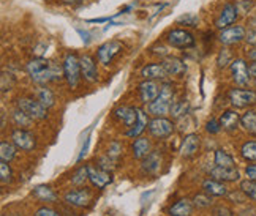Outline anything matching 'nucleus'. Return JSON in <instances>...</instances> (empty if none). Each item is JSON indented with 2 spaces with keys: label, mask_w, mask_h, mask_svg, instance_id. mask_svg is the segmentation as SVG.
<instances>
[{
  "label": "nucleus",
  "mask_w": 256,
  "mask_h": 216,
  "mask_svg": "<svg viewBox=\"0 0 256 216\" xmlns=\"http://www.w3.org/2000/svg\"><path fill=\"white\" fill-rule=\"evenodd\" d=\"M26 71L30 81L36 85H46L49 82H60L65 79L64 65L46 60L43 57H35L26 65Z\"/></svg>",
  "instance_id": "nucleus-1"
},
{
  "label": "nucleus",
  "mask_w": 256,
  "mask_h": 216,
  "mask_svg": "<svg viewBox=\"0 0 256 216\" xmlns=\"http://www.w3.org/2000/svg\"><path fill=\"white\" fill-rule=\"evenodd\" d=\"M172 103H174V87L171 82L163 81L158 98L147 104V111H149L152 117H166L168 114H171Z\"/></svg>",
  "instance_id": "nucleus-2"
},
{
  "label": "nucleus",
  "mask_w": 256,
  "mask_h": 216,
  "mask_svg": "<svg viewBox=\"0 0 256 216\" xmlns=\"http://www.w3.org/2000/svg\"><path fill=\"white\" fill-rule=\"evenodd\" d=\"M64 73H65V81L70 87V90H76L81 81V62L76 52H66L64 57Z\"/></svg>",
  "instance_id": "nucleus-3"
},
{
  "label": "nucleus",
  "mask_w": 256,
  "mask_h": 216,
  "mask_svg": "<svg viewBox=\"0 0 256 216\" xmlns=\"http://www.w3.org/2000/svg\"><path fill=\"white\" fill-rule=\"evenodd\" d=\"M164 41L176 49H188V47H193L196 43L193 33L185 30V28H171V30L164 35Z\"/></svg>",
  "instance_id": "nucleus-4"
},
{
  "label": "nucleus",
  "mask_w": 256,
  "mask_h": 216,
  "mask_svg": "<svg viewBox=\"0 0 256 216\" xmlns=\"http://www.w3.org/2000/svg\"><path fill=\"white\" fill-rule=\"evenodd\" d=\"M124 52V44L117 40H111V41H106L103 44L98 46L96 49V60L100 62L102 65L108 66L114 62L116 57H119Z\"/></svg>",
  "instance_id": "nucleus-5"
},
{
  "label": "nucleus",
  "mask_w": 256,
  "mask_h": 216,
  "mask_svg": "<svg viewBox=\"0 0 256 216\" xmlns=\"http://www.w3.org/2000/svg\"><path fill=\"white\" fill-rule=\"evenodd\" d=\"M18 107L21 111H24L28 117H32L34 120L48 119V109L38 100H34V98H28V96L19 98Z\"/></svg>",
  "instance_id": "nucleus-6"
},
{
  "label": "nucleus",
  "mask_w": 256,
  "mask_h": 216,
  "mask_svg": "<svg viewBox=\"0 0 256 216\" xmlns=\"http://www.w3.org/2000/svg\"><path fill=\"white\" fill-rule=\"evenodd\" d=\"M228 98L230 103L238 109H244V107L256 104V92L250 90V88H231Z\"/></svg>",
  "instance_id": "nucleus-7"
},
{
  "label": "nucleus",
  "mask_w": 256,
  "mask_h": 216,
  "mask_svg": "<svg viewBox=\"0 0 256 216\" xmlns=\"http://www.w3.org/2000/svg\"><path fill=\"white\" fill-rule=\"evenodd\" d=\"M238 17H239V8L236 3H224L223 8L220 9V13L218 16H216L215 19V28H218V30H223V28L226 27H231L236 24V21H238Z\"/></svg>",
  "instance_id": "nucleus-8"
},
{
  "label": "nucleus",
  "mask_w": 256,
  "mask_h": 216,
  "mask_svg": "<svg viewBox=\"0 0 256 216\" xmlns=\"http://www.w3.org/2000/svg\"><path fill=\"white\" fill-rule=\"evenodd\" d=\"M149 133L155 139H166L174 133V123L166 117H154L149 122Z\"/></svg>",
  "instance_id": "nucleus-9"
},
{
  "label": "nucleus",
  "mask_w": 256,
  "mask_h": 216,
  "mask_svg": "<svg viewBox=\"0 0 256 216\" xmlns=\"http://www.w3.org/2000/svg\"><path fill=\"white\" fill-rule=\"evenodd\" d=\"M12 142L18 147V150L32 152L36 147V137L28 130L14 128L12 131Z\"/></svg>",
  "instance_id": "nucleus-10"
},
{
  "label": "nucleus",
  "mask_w": 256,
  "mask_h": 216,
  "mask_svg": "<svg viewBox=\"0 0 256 216\" xmlns=\"http://www.w3.org/2000/svg\"><path fill=\"white\" fill-rule=\"evenodd\" d=\"M247 36V32L242 25H231V27H226L223 30H220L218 33V41L223 46H234V44H239L240 41L245 40Z\"/></svg>",
  "instance_id": "nucleus-11"
},
{
  "label": "nucleus",
  "mask_w": 256,
  "mask_h": 216,
  "mask_svg": "<svg viewBox=\"0 0 256 216\" xmlns=\"http://www.w3.org/2000/svg\"><path fill=\"white\" fill-rule=\"evenodd\" d=\"M231 76L232 81L238 84L239 87H247L250 84V73H248V65L244 58H234V62L231 63Z\"/></svg>",
  "instance_id": "nucleus-12"
},
{
  "label": "nucleus",
  "mask_w": 256,
  "mask_h": 216,
  "mask_svg": "<svg viewBox=\"0 0 256 216\" xmlns=\"http://www.w3.org/2000/svg\"><path fill=\"white\" fill-rule=\"evenodd\" d=\"M80 62H81L82 79L87 81L88 84H95L98 81V68H96L95 57L86 52V54L80 55Z\"/></svg>",
  "instance_id": "nucleus-13"
},
{
  "label": "nucleus",
  "mask_w": 256,
  "mask_h": 216,
  "mask_svg": "<svg viewBox=\"0 0 256 216\" xmlns=\"http://www.w3.org/2000/svg\"><path fill=\"white\" fill-rule=\"evenodd\" d=\"M87 172H88V180H90V183L98 190L106 188V186L112 182L111 172L102 169L100 166H96V168H95L94 164H88L87 166Z\"/></svg>",
  "instance_id": "nucleus-14"
},
{
  "label": "nucleus",
  "mask_w": 256,
  "mask_h": 216,
  "mask_svg": "<svg viewBox=\"0 0 256 216\" xmlns=\"http://www.w3.org/2000/svg\"><path fill=\"white\" fill-rule=\"evenodd\" d=\"M160 88H162V84H158V81L144 79L140 85H138V92H140L141 101L144 104H149L154 100H156L160 95Z\"/></svg>",
  "instance_id": "nucleus-15"
},
{
  "label": "nucleus",
  "mask_w": 256,
  "mask_h": 216,
  "mask_svg": "<svg viewBox=\"0 0 256 216\" xmlns=\"http://www.w3.org/2000/svg\"><path fill=\"white\" fill-rule=\"evenodd\" d=\"M64 201L73 207H87L92 201V193L88 190H72L65 193Z\"/></svg>",
  "instance_id": "nucleus-16"
},
{
  "label": "nucleus",
  "mask_w": 256,
  "mask_h": 216,
  "mask_svg": "<svg viewBox=\"0 0 256 216\" xmlns=\"http://www.w3.org/2000/svg\"><path fill=\"white\" fill-rule=\"evenodd\" d=\"M200 147H201V137L196 134V133H190L184 137L182 141V147H180V155L182 158L188 160L192 156H194L196 153L200 152Z\"/></svg>",
  "instance_id": "nucleus-17"
},
{
  "label": "nucleus",
  "mask_w": 256,
  "mask_h": 216,
  "mask_svg": "<svg viewBox=\"0 0 256 216\" xmlns=\"http://www.w3.org/2000/svg\"><path fill=\"white\" fill-rule=\"evenodd\" d=\"M163 66L166 73H168V76L171 77H182L186 71V65L185 62L182 60V58L179 57H174V55H168L163 58Z\"/></svg>",
  "instance_id": "nucleus-18"
},
{
  "label": "nucleus",
  "mask_w": 256,
  "mask_h": 216,
  "mask_svg": "<svg viewBox=\"0 0 256 216\" xmlns=\"http://www.w3.org/2000/svg\"><path fill=\"white\" fill-rule=\"evenodd\" d=\"M141 77L149 81H166L168 73H166L163 63H147L142 66Z\"/></svg>",
  "instance_id": "nucleus-19"
},
{
  "label": "nucleus",
  "mask_w": 256,
  "mask_h": 216,
  "mask_svg": "<svg viewBox=\"0 0 256 216\" xmlns=\"http://www.w3.org/2000/svg\"><path fill=\"white\" fill-rule=\"evenodd\" d=\"M210 177L218 182H238L239 180V171L236 168H220V166H215L214 169H210Z\"/></svg>",
  "instance_id": "nucleus-20"
},
{
  "label": "nucleus",
  "mask_w": 256,
  "mask_h": 216,
  "mask_svg": "<svg viewBox=\"0 0 256 216\" xmlns=\"http://www.w3.org/2000/svg\"><path fill=\"white\" fill-rule=\"evenodd\" d=\"M220 125H222V130L224 131H236L239 128V125H240V115L236 112V111H224L222 115H220V119H218Z\"/></svg>",
  "instance_id": "nucleus-21"
},
{
  "label": "nucleus",
  "mask_w": 256,
  "mask_h": 216,
  "mask_svg": "<svg viewBox=\"0 0 256 216\" xmlns=\"http://www.w3.org/2000/svg\"><path fill=\"white\" fill-rule=\"evenodd\" d=\"M149 119H147V114L142 111V109H138V120H136V123L132 126V128H128L126 130V133H125V136L126 137H133V139H138L144 131H146V128L149 126Z\"/></svg>",
  "instance_id": "nucleus-22"
},
{
  "label": "nucleus",
  "mask_w": 256,
  "mask_h": 216,
  "mask_svg": "<svg viewBox=\"0 0 256 216\" xmlns=\"http://www.w3.org/2000/svg\"><path fill=\"white\" fill-rule=\"evenodd\" d=\"M202 190L206 194H209L210 198H223L228 194V188L223 185V182H218L215 179H208L202 182Z\"/></svg>",
  "instance_id": "nucleus-23"
},
{
  "label": "nucleus",
  "mask_w": 256,
  "mask_h": 216,
  "mask_svg": "<svg viewBox=\"0 0 256 216\" xmlns=\"http://www.w3.org/2000/svg\"><path fill=\"white\" fill-rule=\"evenodd\" d=\"M132 150H133V158L134 160H144L146 156L150 155V152H152V144H150L149 139H147V137L140 136L133 142Z\"/></svg>",
  "instance_id": "nucleus-24"
},
{
  "label": "nucleus",
  "mask_w": 256,
  "mask_h": 216,
  "mask_svg": "<svg viewBox=\"0 0 256 216\" xmlns=\"http://www.w3.org/2000/svg\"><path fill=\"white\" fill-rule=\"evenodd\" d=\"M116 117L119 120H122L125 123L126 128H132V126L136 123L138 120V107H132V106H122L119 109H116Z\"/></svg>",
  "instance_id": "nucleus-25"
},
{
  "label": "nucleus",
  "mask_w": 256,
  "mask_h": 216,
  "mask_svg": "<svg viewBox=\"0 0 256 216\" xmlns=\"http://www.w3.org/2000/svg\"><path fill=\"white\" fill-rule=\"evenodd\" d=\"M141 168L147 174H156L162 168V155L158 152H150V155L142 160Z\"/></svg>",
  "instance_id": "nucleus-26"
},
{
  "label": "nucleus",
  "mask_w": 256,
  "mask_h": 216,
  "mask_svg": "<svg viewBox=\"0 0 256 216\" xmlns=\"http://www.w3.org/2000/svg\"><path fill=\"white\" fill-rule=\"evenodd\" d=\"M36 100L40 101L46 107V109L56 106V96H54L51 88H48V85H38V88H36Z\"/></svg>",
  "instance_id": "nucleus-27"
},
{
  "label": "nucleus",
  "mask_w": 256,
  "mask_h": 216,
  "mask_svg": "<svg viewBox=\"0 0 256 216\" xmlns=\"http://www.w3.org/2000/svg\"><path fill=\"white\" fill-rule=\"evenodd\" d=\"M12 120H13L16 128H22V130H28L34 125L32 117H28L24 111L19 109V107H16L14 111H12Z\"/></svg>",
  "instance_id": "nucleus-28"
},
{
  "label": "nucleus",
  "mask_w": 256,
  "mask_h": 216,
  "mask_svg": "<svg viewBox=\"0 0 256 216\" xmlns=\"http://www.w3.org/2000/svg\"><path fill=\"white\" fill-rule=\"evenodd\" d=\"M193 202L188 199H180L179 202H176L172 207L170 209L171 216H190L193 213Z\"/></svg>",
  "instance_id": "nucleus-29"
},
{
  "label": "nucleus",
  "mask_w": 256,
  "mask_h": 216,
  "mask_svg": "<svg viewBox=\"0 0 256 216\" xmlns=\"http://www.w3.org/2000/svg\"><path fill=\"white\" fill-rule=\"evenodd\" d=\"M34 196L36 199H40L43 202H56L58 198L56 191L51 188V186H46V185H38L34 188Z\"/></svg>",
  "instance_id": "nucleus-30"
},
{
  "label": "nucleus",
  "mask_w": 256,
  "mask_h": 216,
  "mask_svg": "<svg viewBox=\"0 0 256 216\" xmlns=\"http://www.w3.org/2000/svg\"><path fill=\"white\" fill-rule=\"evenodd\" d=\"M240 126L252 136H256V111H247L240 115Z\"/></svg>",
  "instance_id": "nucleus-31"
},
{
  "label": "nucleus",
  "mask_w": 256,
  "mask_h": 216,
  "mask_svg": "<svg viewBox=\"0 0 256 216\" xmlns=\"http://www.w3.org/2000/svg\"><path fill=\"white\" fill-rule=\"evenodd\" d=\"M16 150H18V147L14 144L4 141L2 144H0V160L6 161V163L13 161L14 156H16Z\"/></svg>",
  "instance_id": "nucleus-32"
},
{
  "label": "nucleus",
  "mask_w": 256,
  "mask_h": 216,
  "mask_svg": "<svg viewBox=\"0 0 256 216\" xmlns=\"http://www.w3.org/2000/svg\"><path fill=\"white\" fill-rule=\"evenodd\" d=\"M215 166H220V168H236L234 164V158L222 149H218L215 152Z\"/></svg>",
  "instance_id": "nucleus-33"
},
{
  "label": "nucleus",
  "mask_w": 256,
  "mask_h": 216,
  "mask_svg": "<svg viewBox=\"0 0 256 216\" xmlns=\"http://www.w3.org/2000/svg\"><path fill=\"white\" fill-rule=\"evenodd\" d=\"M232 62H234V55H232V52L228 49V46L222 47L218 55H216V66H218L220 70H224L226 66H231Z\"/></svg>",
  "instance_id": "nucleus-34"
},
{
  "label": "nucleus",
  "mask_w": 256,
  "mask_h": 216,
  "mask_svg": "<svg viewBox=\"0 0 256 216\" xmlns=\"http://www.w3.org/2000/svg\"><path fill=\"white\" fill-rule=\"evenodd\" d=\"M240 155L247 161H256V141H247L240 147Z\"/></svg>",
  "instance_id": "nucleus-35"
},
{
  "label": "nucleus",
  "mask_w": 256,
  "mask_h": 216,
  "mask_svg": "<svg viewBox=\"0 0 256 216\" xmlns=\"http://www.w3.org/2000/svg\"><path fill=\"white\" fill-rule=\"evenodd\" d=\"M240 191L247 196L248 199L256 202V180L247 179V180L240 182Z\"/></svg>",
  "instance_id": "nucleus-36"
},
{
  "label": "nucleus",
  "mask_w": 256,
  "mask_h": 216,
  "mask_svg": "<svg viewBox=\"0 0 256 216\" xmlns=\"http://www.w3.org/2000/svg\"><path fill=\"white\" fill-rule=\"evenodd\" d=\"M88 180V172H87V166H81V168H78L72 177V183L74 186H81L84 185L86 182Z\"/></svg>",
  "instance_id": "nucleus-37"
},
{
  "label": "nucleus",
  "mask_w": 256,
  "mask_h": 216,
  "mask_svg": "<svg viewBox=\"0 0 256 216\" xmlns=\"http://www.w3.org/2000/svg\"><path fill=\"white\" fill-rule=\"evenodd\" d=\"M13 180V171L10 168V164L6 161H0V182L2 185L12 183Z\"/></svg>",
  "instance_id": "nucleus-38"
},
{
  "label": "nucleus",
  "mask_w": 256,
  "mask_h": 216,
  "mask_svg": "<svg viewBox=\"0 0 256 216\" xmlns=\"http://www.w3.org/2000/svg\"><path fill=\"white\" fill-rule=\"evenodd\" d=\"M177 25H186V27H198L200 24V19L196 14H192V13H185L184 16L177 17Z\"/></svg>",
  "instance_id": "nucleus-39"
},
{
  "label": "nucleus",
  "mask_w": 256,
  "mask_h": 216,
  "mask_svg": "<svg viewBox=\"0 0 256 216\" xmlns=\"http://www.w3.org/2000/svg\"><path fill=\"white\" fill-rule=\"evenodd\" d=\"M116 164H117V160L116 158H112V156H110V155H106V156H102L100 160H98V166H100L102 169H104V171H112L114 168H116Z\"/></svg>",
  "instance_id": "nucleus-40"
},
{
  "label": "nucleus",
  "mask_w": 256,
  "mask_h": 216,
  "mask_svg": "<svg viewBox=\"0 0 256 216\" xmlns=\"http://www.w3.org/2000/svg\"><path fill=\"white\" fill-rule=\"evenodd\" d=\"M210 198L209 194H196L194 199H193V205L198 209H206V207H210Z\"/></svg>",
  "instance_id": "nucleus-41"
},
{
  "label": "nucleus",
  "mask_w": 256,
  "mask_h": 216,
  "mask_svg": "<svg viewBox=\"0 0 256 216\" xmlns=\"http://www.w3.org/2000/svg\"><path fill=\"white\" fill-rule=\"evenodd\" d=\"M186 101H184V100H180V101H174L172 103V107H171V114L174 115V117H180V115H185V112H186Z\"/></svg>",
  "instance_id": "nucleus-42"
},
{
  "label": "nucleus",
  "mask_w": 256,
  "mask_h": 216,
  "mask_svg": "<svg viewBox=\"0 0 256 216\" xmlns=\"http://www.w3.org/2000/svg\"><path fill=\"white\" fill-rule=\"evenodd\" d=\"M14 85V77L12 73H2V92L5 93L6 90H12V87Z\"/></svg>",
  "instance_id": "nucleus-43"
},
{
  "label": "nucleus",
  "mask_w": 256,
  "mask_h": 216,
  "mask_svg": "<svg viewBox=\"0 0 256 216\" xmlns=\"http://www.w3.org/2000/svg\"><path fill=\"white\" fill-rule=\"evenodd\" d=\"M150 54L152 55H158V57H168V47L166 46H163V44H155V46H152L150 49Z\"/></svg>",
  "instance_id": "nucleus-44"
},
{
  "label": "nucleus",
  "mask_w": 256,
  "mask_h": 216,
  "mask_svg": "<svg viewBox=\"0 0 256 216\" xmlns=\"http://www.w3.org/2000/svg\"><path fill=\"white\" fill-rule=\"evenodd\" d=\"M120 153H122V145L119 142H112L110 147H108V153L106 155H110V156H112V158L117 160Z\"/></svg>",
  "instance_id": "nucleus-45"
},
{
  "label": "nucleus",
  "mask_w": 256,
  "mask_h": 216,
  "mask_svg": "<svg viewBox=\"0 0 256 216\" xmlns=\"http://www.w3.org/2000/svg\"><path fill=\"white\" fill-rule=\"evenodd\" d=\"M206 130H208V133H210V134H216V133H220L222 125H220L218 120L210 119V120L208 122V125H206Z\"/></svg>",
  "instance_id": "nucleus-46"
},
{
  "label": "nucleus",
  "mask_w": 256,
  "mask_h": 216,
  "mask_svg": "<svg viewBox=\"0 0 256 216\" xmlns=\"http://www.w3.org/2000/svg\"><path fill=\"white\" fill-rule=\"evenodd\" d=\"M35 216H60L56 210L52 209H49V207H42V209H38Z\"/></svg>",
  "instance_id": "nucleus-47"
},
{
  "label": "nucleus",
  "mask_w": 256,
  "mask_h": 216,
  "mask_svg": "<svg viewBox=\"0 0 256 216\" xmlns=\"http://www.w3.org/2000/svg\"><path fill=\"white\" fill-rule=\"evenodd\" d=\"M245 175H247V179L250 180H256V164H250L245 168Z\"/></svg>",
  "instance_id": "nucleus-48"
},
{
  "label": "nucleus",
  "mask_w": 256,
  "mask_h": 216,
  "mask_svg": "<svg viewBox=\"0 0 256 216\" xmlns=\"http://www.w3.org/2000/svg\"><path fill=\"white\" fill-rule=\"evenodd\" d=\"M214 213H215L216 216H231V210H228L226 207H216V209L214 210Z\"/></svg>",
  "instance_id": "nucleus-49"
},
{
  "label": "nucleus",
  "mask_w": 256,
  "mask_h": 216,
  "mask_svg": "<svg viewBox=\"0 0 256 216\" xmlns=\"http://www.w3.org/2000/svg\"><path fill=\"white\" fill-rule=\"evenodd\" d=\"M248 73H250L252 79H256V60L248 65Z\"/></svg>",
  "instance_id": "nucleus-50"
},
{
  "label": "nucleus",
  "mask_w": 256,
  "mask_h": 216,
  "mask_svg": "<svg viewBox=\"0 0 256 216\" xmlns=\"http://www.w3.org/2000/svg\"><path fill=\"white\" fill-rule=\"evenodd\" d=\"M58 2H62L65 5H78V3H81L82 0H58Z\"/></svg>",
  "instance_id": "nucleus-51"
},
{
  "label": "nucleus",
  "mask_w": 256,
  "mask_h": 216,
  "mask_svg": "<svg viewBox=\"0 0 256 216\" xmlns=\"http://www.w3.org/2000/svg\"><path fill=\"white\" fill-rule=\"evenodd\" d=\"M248 58L252 62H254L256 60V47H253L252 51H248Z\"/></svg>",
  "instance_id": "nucleus-52"
},
{
  "label": "nucleus",
  "mask_w": 256,
  "mask_h": 216,
  "mask_svg": "<svg viewBox=\"0 0 256 216\" xmlns=\"http://www.w3.org/2000/svg\"><path fill=\"white\" fill-rule=\"evenodd\" d=\"M46 2H49V0H46Z\"/></svg>",
  "instance_id": "nucleus-53"
},
{
  "label": "nucleus",
  "mask_w": 256,
  "mask_h": 216,
  "mask_svg": "<svg viewBox=\"0 0 256 216\" xmlns=\"http://www.w3.org/2000/svg\"><path fill=\"white\" fill-rule=\"evenodd\" d=\"M2 216H5V215H2Z\"/></svg>",
  "instance_id": "nucleus-54"
}]
</instances>
